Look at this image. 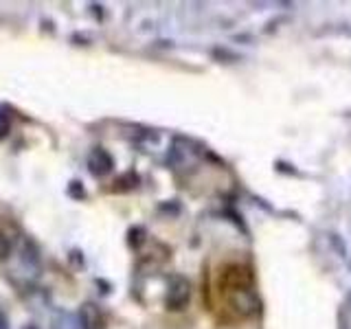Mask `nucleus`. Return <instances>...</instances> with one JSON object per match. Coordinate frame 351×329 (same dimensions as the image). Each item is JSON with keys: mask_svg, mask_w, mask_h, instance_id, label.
Instances as JSON below:
<instances>
[{"mask_svg": "<svg viewBox=\"0 0 351 329\" xmlns=\"http://www.w3.org/2000/svg\"><path fill=\"white\" fill-rule=\"evenodd\" d=\"M186 303H189V283L184 279H173V285L167 294L169 310H182Z\"/></svg>", "mask_w": 351, "mask_h": 329, "instance_id": "39448f33", "label": "nucleus"}, {"mask_svg": "<svg viewBox=\"0 0 351 329\" xmlns=\"http://www.w3.org/2000/svg\"><path fill=\"white\" fill-rule=\"evenodd\" d=\"M40 274V252L27 241L16 250V261L11 263V279L18 283H33Z\"/></svg>", "mask_w": 351, "mask_h": 329, "instance_id": "f03ea898", "label": "nucleus"}, {"mask_svg": "<svg viewBox=\"0 0 351 329\" xmlns=\"http://www.w3.org/2000/svg\"><path fill=\"white\" fill-rule=\"evenodd\" d=\"M0 329H9L7 316H5V312H3V310H0Z\"/></svg>", "mask_w": 351, "mask_h": 329, "instance_id": "1a4fd4ad", "label": "nucleus"}, {"mask_svg": "<svg viewBox=\"0 0 351 329\" xmlns=\"http://www.w3.org/2000/svg\"><path fill=\"white\" fill-rule=\"evenodd\" d=\"M7 132H9V119L5 112H0V138H3Z\"/></svg>", "mask_w": 351, "mask_h": 329, "instance_id": "6e6552de", "label": "nucleus"}, {"mask_svg": "<svg viewBox=\"0 0 351 329\" xmlns=\"http://www.w3.org/2000/svg\"><path fill=\"white\" fill-rule=\"evenodd\" d=\"M77 316H80L84 329H104L106 325V316L101 312V307L95 303H84Z\"/></svg>", "mask_w": 351, "mask_h": 329, "instance_id": "20e7f679", "label": "nucleus"}, {"mask_svg": "<svg viewBox=\"0 0 351 329\" xmlns=\"http://www.w3.org/2000/svg\"><path fill=\"white\" fill-rule=\"evenodd\" d=\"M53 329H84L80 316L69 312H58L53 318Z\"/></svg>", "mask_w": 351, "mask_h": 329, "instance_id": "0eeeda50", "label": "nucleus"}, {"mask_svg": "<svg viewBox=\"0 0 351 329\" xmlns=\"http://www.w3.org/2000/svg\"><path fill=\"white\" fill-rule=\"evenodd\" d=\"M208 305L219 323L237 325L259 314L255 272L244 261H226L208 285Z\"/></svg>", "mask_w": 351, "mask_h": 329, "instance_id": "f257e3e1", "label": "nucleus"}, {"mask_svg": "<svg viewBox=\"0 0 351 329\" xmlns=\"http://www.w3.org/2000/svg\"><path fill=\"white\" fill-rule=\"evenodd\" d=\"M88 164H90V171L95 175H104L112 169V158H110L101 147H97V149H93L90 158H88Z\"/></svg>", "mask_w": 351, "mask_h": 329, "instance_id": "423d86ee", "label": "nucleus"}, {"mask_svg": "<svg viewBox=\"0 0 351 329\" xmlns=\"http://www.w3.org/2000/svg\"><path fill=\"white\" fill-rule=\"evenodd\" d=\"M22 241V233L16 222L7 217H0V261L9 259L18 250Z\"/></svg>", "mask_w": 351, "mask_h": 329, "instance_id": "7ed1b4c3", "label": "nucleus"}]
</instances>
